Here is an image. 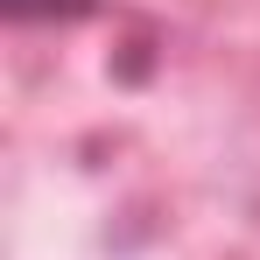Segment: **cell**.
I'll return each instance as SVG.
<instances>
[{"label":"cell","instance_id":"6da1fadb","mask_svg":"<svg viewBox=\"0 0 260 260\" xmlns=\"http://www.w3.org/2000/svg\"><path fill=\"white\" fill-rule=\"evenodd\" d=\"M14 21H56V14H85L91 0H0Z\"/></svg>","mask_w":260,"mask_h":260}]
</instances>
